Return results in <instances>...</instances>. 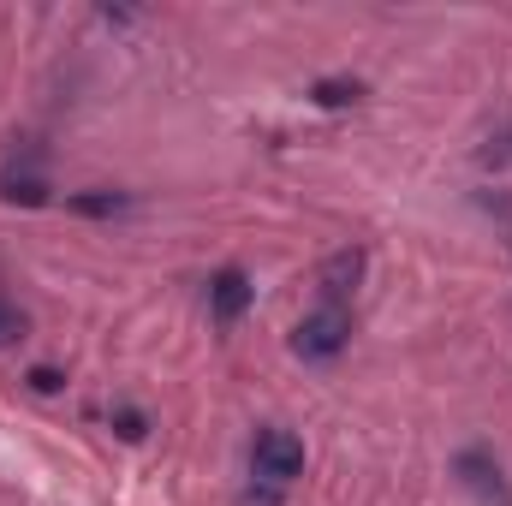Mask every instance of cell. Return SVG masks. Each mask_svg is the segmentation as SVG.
I'll return each mask as SVG.
<instances>
[{
    "mask_svg": "<svg viewBox=\"0 0 512 506\" xmlns=\"http://www.w3.org/2000/svg\"><path fill=\"white\" fill-rule=\"evenodd\" d=\"M352 346V310L346 304H316L298 328H292V352L304 364H334Z\"/></svg>",
    "mask_w": 512,
    "mask_h": 506,
    "instance_id": "1",
    "label": "cell"
},
{
    "mask_svg": "<svg viewBox=\"0 0 512 506\" xmlns=\"http://www.w3.org/2000/svg\"><path fill=\"white\" fill-rule=\"evenodd\" d=\"M251 477L268 489H286L292 477H304V441L292 429H262L251 441Z\"/></svg>",
    "mask_w": 512,
    "mask_h": 506,
    "instance_id": "2",
    "label": "cell"
},
{
    "mask_svg": "<svg viewBox=\"0 0 512 506\" xmlns=\"http://www.w3.org/2000/svg\"><path fill=\"white\" fill-rule=\"evenodd\" d=\"M453 471H459V483L477 495V506H512V489H507V477H501V465H495V453L465 447V453L453 459Z\"/></svg>",
    "mask_w": 512,
    "mask_h": 506,
    "instance_id": "3",
    "label": "cell"
},
{
    "mask_svg": "<svg viewBox=\"0 0 512 506\" xmlns=\"http://www.w3.org/2000/svg\"><path fill=\"white\" fill-rule=\"evenodd\" d=\"M358 280H364V251H358V245L322 256V268H316V292H322V304H346V298L358 292Z\"/></svg>",
    "mask_w": 512,
    "mask_h": 506,
    "instance_id": "4",
    "label": "cell"
},
{
    "mask_svg": "<svg viewBox=\"0 0 512 506\" xmlns=\"http://www.w3.org/2000/svg\"><path fill=\"white\" fill-rule=\"evenodd\" d=\"M251 298H256V286H251L245 268H221V274L209 280V316H215L221 328H233V322L251 310Z\"/></svg>",
    "mask_w": 512,
    "mask_h": 506,
    "instance_id": "5",
    "label": "cell"
},
{
    "mask_svg": "<svg viewBox=\"0 0 512 506\" xmlns=\"http://www.w3.org/2000/svg\"><path fill=\"white\" fill-rule=\"evenodd\" d=\"M0 197L6 203H24V209H42L48 203V179L36 167H6L0 173Z\"/></svg>",
    "mask_w": 512,
    "mask_h": 506,
    "instance_id": "6",
    "label": "cell"
},
{
    "mask_svg": "<svg viewBox=\"0 0 512 506\" xmlns=\"http://www.w3.org/2000/svg\"><path fill=\"white\" fill-rule=\"evenodd\" d=\"M66 209L72 215H90V221H108V215H126L131 197L126 191H78V197H66Z\"/></svg>",
    "mask_w": 512,
    "mask_h": 506,
    "instance_id": "7",
    "label": "cell"
},
{
    "mask_svg": "<svg viewBox=\"0 0 512 506\" xmlns=\"http://www.w3.org/2000/svg\"><path fill=\"white\" fill-rule=\"evenodd\" d=\"M358 96H364L358 78H322V84H310V102L316 108H352Z\"/></svg>",
    "mask_w": 512,
    "mask_h": 506,
    "instance_id": "8",
    "label": "cell"
},
{
    "mask_svg": "<svg viewBox=\"0 0 512 506\" xmlns=\"http://www.w3.org/2000/svg\"><path fill=\"white\" fill-rule=\"evenodd\" d=\"M24 328H30V322H24V310L0 298V346H18V340H24Z\"/></svg>",
    "mask_w": 512,
    "mask_h": 506,
    "instance_id": "9",
    "label": "cell"
},
{
    "mask_svg": "<svg viewBox=\"0 0 512 506\" xmlns=\"http://www.w3.org/2000/svg\"><path fill=\"white\" fill-rule=\"evenodd\" d=\"M114 429H120L126 441H143V435H149V423H143L137 405H114Z\"/></svg>",
    "mask_w": 512,
    "mask_h": 506,
    "instance_id": "10",
    "label": "cell"
},
{
    "mask_svg": "<svg viewBox=\"0 0 512 506\" xmlns=\"http://www.w3.org/2000/svg\"><path fill=\"white\" fill-rule=\"evenodd\" d=\"M239 506H280V489H268V483H262V489H245Z\"/></svg>",
    "mask_w": 512,
    "mask_h": 506,
    "instance_id": "11",
    "label": "cell"
},
{
    "mask_svg": "<svg viewBox=\"0 0 512 506\" xmlns=\"http://www.w3.org/2000/svg\"><path fill=\"white\" fill-rule=\"evenodd\" d=\"M30 387H36V393H60L66 381H60V370H30Z\"/></svg>",
    "mask_w": 512,
    "mask_h": 506,
    "instance_id": "12",
    "label": "cell"
}]
</instances>
